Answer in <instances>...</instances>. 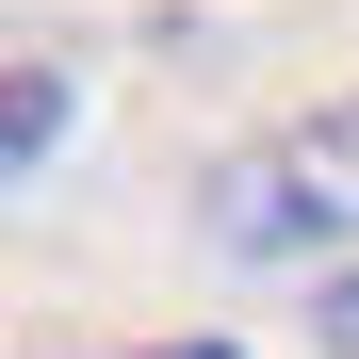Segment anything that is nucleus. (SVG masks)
I'll use <instances>...</instances> for the list:
<instances>
[{
    "label": "nucleus",
    "mask_w": 359,
    "mask_h": 359,
    "mask_svg": "<svg viewBox=\"0 0 359 359\" xmlns=\"http://www.w3.org/2000/svg\"><path fill=\"white\" fill-rule=\"evenodd\" d=\"M212 245L229 262H327V245H359V98H327V114H294V131L212 163Z\"/></svg>",
    "instance_id": "1"
},
{
    "label": "nucleus",
    "mask_w": 359,
    "mask_h": 359,
    "mask_svg": "<svg viewBox=\"0 0 359 359\" xmlns=\"http://www.w3.org/2000/svg\"><path fill=\"white\" fill-rule=\"evenodd\" d=\"M66 66H17V82H0V180H17V163H49V147H66Z\"/></svg>",
    "instance_id": "2"
},
{
    "label": "nucleus",
    "mask_w": 359,
    "mask_h": 359,
    "mask_svg": "<svg viewBox=\"0 0 359 359\" xmlns=\"http://www.w3.org/2000/svg\"><path fill=\"white\" fill-rule=\"evenodd\" d=\"M311 343H327V359H359V262H343V278L311 294Z\"/></svg>",
    "instance_id": "3"
},
{
    "label": "nucleus",
    "mask_w": 359,
    "mask_h": 359,
    "mask_svg": "<svg viewBox=\"0 0 359 359\" xmlns=\"http://www.w3.org/2000/svg\"><path fill=\"white\" fill-rule=\"evenodd\" d=\"M147 359H229V343H147Z\"/></svg>",
    "instance_id": "4"
}]
</instances>
